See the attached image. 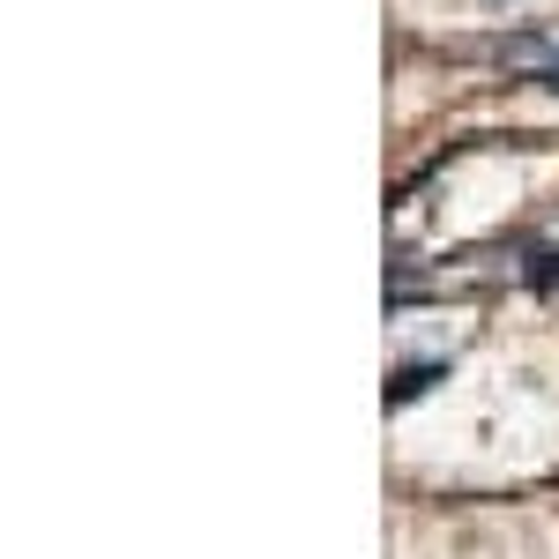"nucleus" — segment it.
Listing matches in <instances>:
<instances>
[{
  "mask_svg": "<svg viewBox=\"0 0 559 559\" xmlns=\"http://www.w3.org/2000/svg\"><path fill=\"white\" fill-rule=\"evenodd\" d=\"M432 381H448V366H440V358H411V366H395V373H388V411L418 403Z\"/></svg>",
  "mask_w": 559,
  "mask_h": 559,
  "instance_id": "obj_1",
  "label": "nucleus"
},
{
  "mask_svg": "<svg viewBox=\"0 0 559 559\" xmlns=\"http://www.w3.org/2000/svg\"><path fill=\"white\" fill-rule=\"evenodd\" d=\"M522 284H530L537 299H559V247H530V254H522Z\"/></svg>",
  "mask_w": 559,
  "mask_h": 559,
  "instance_id": "obj_2",
  "label": "nucleus"
},
{
  "mask_svg": "<svg viewBox=\"0 0 559 559\" xmlns=\"http://www.w3.org/2000/svg\"><path fill=\"white\" fill-rule=\"evenodd\" d=\"M530 83H537V90H559V52H552V60H537V75H530Z\"/></svg>",
  "mask_w": 559,
  "mask_h": 559,
  "instance_id": "obj_3",
  "label": "nucleus"
}]
</instances>
